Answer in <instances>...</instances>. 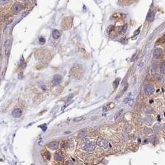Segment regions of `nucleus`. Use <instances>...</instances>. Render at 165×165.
Returning a JSON list of instances; mask_svg holds the SVG:
<instances>
[{
    "mask_svg": "<svg viewBox=\"0 0 165 165\" xmlns=\"http://www.w3.org/2000/svg\"><path fill=\"white\" fill-rule=\"evenodd\" d=\"M95 143L93 142H84L82 144V149L87 151V152H92L95 150Z\"/></svg>",
    "mask_w": 165,
    "mask_h": 165,
    "instance_id": "f257e3e1",
    "label": "nucleus"
},
{
    "mask_svg": "<svg viewBox=\"0 0 165 165\" xmlns=\"http://www.w3.org/2000/svg\"><path fill=\"white\" fill-rule=\"evenodd\" d=\"M22 5L21 3L17 2V3H15L12 6V11L14 13L17 14L20 12V11L22 9Z\"/></svg>",
    "mask_w": 165,
    "mask_h": 165,
    "instance_id": "f03ea898",
    "label": "nucleus"
},
{
    "mask_svg": "<svg viewBox=\"0 0 165 165\" xmlns=\"http://www.w3.org/2000/svg\"><path fill=\"white\" fill-rule=\"evenodd\" d=\"M61 80H62V77H61V75H59V74H56L53 77V80H52L53 86L55 87V86L59 85L60 83L61 82Z\"/></svg>",
    "mask_w": 165,
    "mask_h": 165,
    "instance_id": "7ed1b4c3",
    "label": "nucleus"
},
{
    "mask_svg": "<svg viewBox=\"0 0 165 165\" xmlns=\"http://www.w3.org/2000/svg\"><path fill=\"white\" fill-rule=\"evenodd\" d=\"M144 90H145L146 95L148 96H150L154 92H155V88H154V87L152 86H151V85H147L145 87V88H144Z\"/></svg>",
    "mask_w": 165,
    "mask_h": 165,
    "instance_id": "20e7f679",
    "label": "nucleus"
},
{
    "mask_svg": "<svg viewBox=\"0 0 165 165\" xmlns=\"http://www.w3.org/2000/svg\"><path fill=\"white\" fill-rule=\"evenodd\" d=\"M97 145L101 147L106 148V147H108L109 144H108V142H107L106 140H105L102 139H98V140L97 141Z\"/></svg>",
    "mask_w": 165,
    "mask_h": 165,
    "instance_id": "39448f33",
    "label": "nucleus"
},
{
    "mask_svg": "<svg viewBox=\"0 0 165 165\" xmlns=\"http://www.w3.org/2000/svg\"><path fill=\"white\" fill-rule=\"evenodd\" d=\"M22 114V111L20 108H16L12 112V116L14 118H19L21 116Z\"/></svg>",
    "mask_w": 165,
    "mask_h": 165,
    "instance_id": "423d86ee",
    "label": "nucleus"
},
{
    "mask_svg": "<svg viewBox=\"0 0 165 165\" xmlns=\"http://www.w3.org/2000/svg\"><path fill=\"white\" fill-rule=\"evenodd\" d=\"M162 53H163V51L161 48H156L153 52L154 58H159V57H161V54H162Z\"/></svg>",
    "mask_w": 165,
    "mask_h": 165,
    "instance_id": "0eeeda50",
    "label": "nucleus"
},
{
    "mask_svg": "<svg viewBox=\"0 0 165 165\" xmlns=\"http://www.w3.org/2000/svg\"><path fill=\"white\" fill-rule=\"evenodd\" d=\"M10 46H11V41L10 40H7L4 43V49H5V53L6 56H8L9 53V50H10Z\"/></svg>",
    "mask_w": 165,
    "mask_h": 165,
    "instance_id": "6e6552de",
    "label": "nucleus"
},
{
    "mask_svg": "<svg viewBox=\"0 0 165 165\" xmlns=\"http://www.w3.org/2000/svg\"><path fill=\"white\" fill-rule=\"evenodd\" d=\"M58 147V143L56 141L51 142L48 144V148L51 150H56Z\"/></svg>",
    "mask_w": 165,
    "mask_h": 165,
    "instance_id": "1a4fd4ad",
    "label": "nucleus"
},
{
    "mask_svg": "<svg viewBox=\"0 0 165 165\" xmlns=\"http://www.w3.org/2000/svg\"><path fill=\"white\" fill-rule=\"evenodd\" d=\"M63 158V154L61 153V152H58L54 155V159H55L56 161H61Z\"/></svg>",
    "mask_w": 165,
    "mask_h": 165,
    "instance_id": "9d476101",
    "label": "nucleus"
},
{
    "mask_svg": "<svg viewBox=\"0 0 165 165\" xmlns=\"http://www.w3.org/2000/svg\"><path fill=\"white\" fill-rule=\"evenodd\" d=\"M52 35H53V37L54 39H58L60 37L59 31L56 30V29L53 30V32H52Z\"/></svg>",
    "mask_w": 165,
    "mask_h": 165,
    "instance_id": "9b49d317",
    "label": "nucleus"
},
{
    "mask_svg": "<svg viewBox=\"0 0 165 165\" xmlns=\"http://www.w3.org/2000/svg\"><path fill=\"white\" fill-rule=\"evenodd\" d=\"M154 17H155V14H154V13H153L152 11L150 12L149 13H148V16H147V20H149V21H152L154 19Z\"/></svg>",
    "mask_w": 165,
    "mask_h": 165,
    "instance_id": "f8f14e48",
    "label": "nucleus"
},
{
    "mask_svg": "<svg viewBox=\"0 0 165 165\" xmlns=\"http://www.w3.org/2000/svg\"><path fill=\"white\" fill-rule=\"evenodd\" d=\"M160 71L162 74H165V61L160 64Z\"/></svg>",
    "mask_w": 165,
    "mask_h": 165,
    "instance_id": "ddd939ff",
    "label": "nucleus"
},
{
    "mask_svg": "<svg viewBox=\"0 0 165 165\" xmlns=\"http://www.w3.org/2000/svg\"><path fill=\"white\" fill-rule=\"evenodd\" d=\"M119 82H120V79L119 78L116 79L114 81V83H113V86H114V88H116L117 87H118Z\"/></svg>",
    "mask_w": 165,
    "mask_h": 165,
    "instance_id": "4468645a",
    "label": "nucleus"
},
{
    "mask_svg": "<svg viewBox=\"0 0 165 165\" xmlns=\"http://www.w3.org/2000/svg\"><path fill=\"white\" fill-rule=\"evenodd\" d=\"M152 111V109L151 108H147L146 109L144 110V111H145V113H147V114H151L153 112Z\"/></svg>",
    "mask_w": 165,
    "mask_h": 165,
    "instance_id": "2eb2a0df",
    "label": "nucleus"
},
{
    "mask_svg": "<svg viewBox=\"0 0 165 165\" xmlns=\"http://www.w3.org/2000/svg\"><path fill=\"white\" fill-rule=\"evenodd\" d=\"M85 118H84V116H80V117H77V118H74V121H75V122H77V121H82Z\"/></svg>",
    "mask_w": 165,
    "mask_h": 165,
    "instance_id": "dca6fc26",
    "label": "nucleus"
},
{
    "mask_svg": "<svg viewBox=\"0 0 165 165\" xmlns=\"http://www.w3.org/2000/svg\"><path fill=\"white\" fill-rule=\"evenodd\" d=\"M122 111H123V110H121V111H118V112H117L116 114H115V116H114V119H118V117L119 116L121 115V114H122Z\"/></svg>",
    "mask_w": 165,
    "mask_h": 165,
    "instance_id": "f3484780",
    "label": "nucleus"
},
{
    "mask_svg": "<svg viewBox=\"0 0 165 165\" xmlns=\"http://www.w3.org/2000/svg\"><path fill=\"white\" fill-rule=\"evenodd\" d=\"M86 132H85V131H80L79 134V137H82L86 136Z\"/></svg>",
    "mask_w": 165,
    "mask_h": 165,
    "instance_id": "a211bd4d",
    "label": "nucleus"
},
{
    "mask_svg": "<svg viewBox=\"0 0 165 165\" xmlns=\"http://www.w3.org/2000/svg\"><path fill=\"white\" fill-rule=\"evenodd\" d=\"M159 130H160V127H159V125H158V124H156V125L154 126V131H155V132H158Z\"/></svg>",
    "mask_w": 165,
    "mask_h": 165,
    "instance_id": "6ab92c4d",
    "label": "nucleus"
},
{
    "mask_svg": "<svg viewBox=\"0 0 165 165\" xmlns=\"http://www.w3.org/2000/svg\"><path fill=\"white\" fill-rule=\"evenodd\" d=\"M39 127H40V128L42 129V130H43V131H46V130L47 129V126H46V124H43V125H41L39 126Z\"/></svg>",
    "mask_w": 165,
    "mask_h": 165,
    "instance_id": "aec40b11",
    "label": "nucleus"
},
{
    "mask_svg": "<svg viewBox=\"0 0 165 165\" xmlns=\"http://www.w3.org/2000/svg\"><path fill=\"white\" fill-rule=\"evenodd\" d=\"M128 104L129 105L132 106L133 105V104H134V100H133V99H130L129 101L128 102Z\"/></svg>",
    "mask_w": 165,
    "mask_h": 165,
    "instance_id": "412c9836",
    "label": "nucleus"
},
{
    "mask_svg": "<svg viewBox=\"0 0 165 165\" xmlns=\"http://www.w3.org/2000/svg\"><path fill=\"white\" fill-rule=\"evenodd\" d=\"M126 29H127V25H125V26L122 28V30H121V33H124L125 32V31H126Z\"/></svg>",
    "mask_w": 165,
    "mask_h": 165,
    "instance_id": "4be33fe9",
    "label": "nucleus"
},
{
    "mask_svg": "<svg viewBox=\"0 0 165 165\" xmlns=\"http://www.w3.org/2000/svg\"><path fill=\"white\" fill-rule=\"evenodd\" d=\"M39 41H40V43H44L45 42V39L43 37H40V39H39Z\"/></svg>",
    "mask_w": 165,
    "mask_h": 165,
    "instance_id": "5701e85b",
    "label": "nucleus"
},
{
    "mask_svg": "<svg viewBox=\"0 0 165 165\" xmlns=\"http://www.w3.org/2000/svg\"><path fill=\"white\" fill-rule=\"evenodd\" d=\"M9 0H1V3L2 4H5L9 3Z\"/></svg>",
    "mask_w": 165,
    "mask_h": 165,
    "instance_id": "b1692460",
    "label": "nucleus"
},
{
    "mask_svg": "<svg viewBox=\"0 0 165 165\" xmlns=\"http://www.w3.org/2000/svg\"><path fill=\"white\" fill-rule=\"evenodd\" d=\"M140 28H139L137 30H135V32H134V35H138L140 33Z\"/></svg>",
    "mask_w": 165,
    "mask_h": 165,
    "instance_id": "393cba45",
    "label": "nucleus"
},
{
    "mask_svg": "<svg viewBox=\"0 0 165 165\" xmlns=\"http://www.w3.org/2000/svg\"><path fill=\"white\" fill-rule=\"evenodd\" d=\"M70 104H71V103H66V105H64V106L62 107V110H64V109H65V108H66V107L68 106V105H69Z\"/></svg>",
    "mask_w": 165,
    "mask_h": 165,
    "instance_id": "a878e982",
    "label": "nucleus"
},
{
    "mask_svg": "<svg viewBox=\"0 0 165 165\" xmlns=\"http://www.w3.org/2000/svg\"><path fill=\"white\" fill-rule=\"evenodd\" d=\"M129 100H130V98H129V97H127V98H126L125 100H124V102L125 103H127L129 102Z\"/></svg>",
    "mask_w": 165,
    "mask_h": 165,
    "instance_id": "bb28decb",
    "label": "nucleus"
},
{
    "mask_svg": "<svg viewBox=\"0 0 165 165\" xmlns=\"http://www.w3.org/2000/svg\"><path fill=\"white\" fill-rule=\"evenodd\" d=\"M41 88H42V90H43V91H45L46 90V87L45 86H44V85H43V86H41Z\"/></svg>",
    "mask_w": 165,
    "mask_h": 165,
    "instance_id": "cd10ccee",
    "label": "nucleus"
},
{
    "mask_svg": "<svg viewBox=\"0 0 165 165\" xmlns=\"http://www.w3.org/2000/svg\"><path fill=\"white\" fill-rule=\"evenodd\" d=\"M163 131L165 132V124H164V125H163Z\"/></svg>",
    "mask_w": 165,
    "mask_h": 165,
    "instance_id": "c85d7f7f",
    "label": "nucleus"
},
{
    "mask_svg": "<svg viewBox=\"0 0 165 165\" xmlns=\"http://www.w3.org/2000/svg\"><path fill=\"white\" fill-rule=\"evenodd\" d=\"M163 84L164 85H165V79H164L163 81Z\"/></svg>",
    "mask_w": 165,
    "mask_h": 165,
    "instance_id": "c756f323",
    "label": "nucleus"
}]
</instances>
